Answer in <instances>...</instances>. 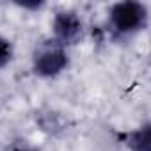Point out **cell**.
Masks as SVG:
<instances>
[{"mask_svg": "<svg viewBox=\"0 0 151 151\" xmlns=\"http://www.w3.org/2000/svg\"><path fill=\"white\" fill-rule=\"evenodd\" d=\"M147 22V9L142 2H117L110 9V23L116 32L130 34L144 29Z\"/></svg>", "mask_w": 151, "mask_h": 151, "instance_id": "1", "label": "cell"}, {"mask_svg": "<svg viewBox=\"0 0 151 151\" xmlns=\"http://www.w3.org/2000/svg\"><path fill=\"white\" fill-rule=\"evenodd\" d=\"M68 66V55L62 46L53 45L43 48L34 57V73L39 77H55Z\"/></svg>", "mask_w": 151, "mask_h": 151, "instance_id": "2", "label": "cell"}, {"mask_svg": "<svg viewBox=\"0 0 151 151\" xmlns=\"http://www.w3.org/2000/svg\"><path fill=\"white\" fill-rule=\"evenodd\" d=\"M53 36H55V45L59 46H68L77 43L78 37L82 36V22L75 13H59L53 18Z\"/></svg>", "mask_w": 151, "mask_h": 151, "instance_id": "3", "label": "cell"}, {"mask_svg": "<svg viewBox=\"0 0 151 151\" xmlns=\"http://www.w3.org/2000/svg\"><path fill=\"white\" fill-rule=\"evenodd\" d=\"M123 139L126 140V146L132 151H151V126L149 124H144L139 130L124 133Z\"/></svg>", "mask_w": 151, "mask_h": 151, "instance_id": "4", "label": "cell"}, {"mask_svg": "<svg viewBox=\"0 0 151 151\" xmlns=\"http://www.w3.org/2000/svg\"><path fill=\"white\" fill-rule=\"evenodd\" d=\"M13 59V45L6 37H0V69L6 68Z\"/></svg>", "mask_w": 151, "mask_h": 151, "instance_id": "5", "label": "cell"}]
</instances>
